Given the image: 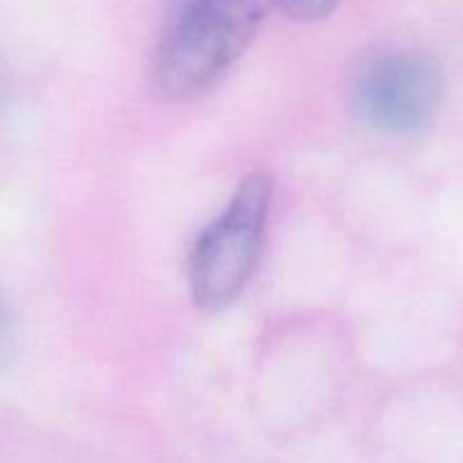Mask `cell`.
Here are the masks:
<instances>
[{
	"label": "cell",
	"mask_w": 463,
	"mask_h": 463,
	"mask_svg": "<svg viewBox=\"0 0 463 463\" xmlns=\"http://www.w3.org/2000/svg\"><path fill=\"white\" fill-rule=\"evenodd\" d=\"M279 0H190L163 34L149 84L158 99L208 93L247 52Z\"/></svg>",
	"instance_id": "6da1fadb"
},
{
	"label": "cell",
	"mask_w": 463,
	"mask_h": 463,
	"mask_svg": "<svg viewBox=\"0 0 463 463\" xmlns=\"http://www.w3.org/2000/svg\"><path fill=\"white\" fill-rule=\"evenodd\" d=\"M339 0H279V7L292 21L315 23L328 16Z\"/></svg>",
	"instance_id": "277c9868"
},
{
	"label": "cell",
	"mask_w": 463,
	"mask_h": 463,
	"mask_svg": "<svg viewBox=\"0 0 463 463\" xmlns=\"http://www.w3.org/2000/svg\"><path fill=\"white\" fill-rule=\"evenodd\" d=\"M271 206L265 175L244 176L224 211L202 231L188 262L194 306L217 312L242 294L256 269Z\"/></svg>",
	"instance_id": "7a4b0ae2"
},
{
	"label": "cell",
	"mask_w": 463,
	"mask_h": 463,
	"mask_svg": "<svg viewBox=\"0 0 463 463\" xmlns=\"http://www.w3.org/2000/svg\"><path fill=\"white\" fill-rule=\"evenodd\" d=\"M353 99L362 120L375 129L416 134L437 120L446 99V75L428 52L384 50L362 63Z\"/></svg>",
	"instance_id": "3957f363"
}]
</instances>
